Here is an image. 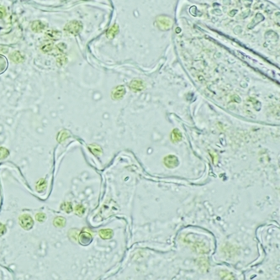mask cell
I'll return each mask as SVG.
<instances>
[{
    "mask_svg": "<svg viewBox=\"0 0 280 280\" xmlns=\"http://www.w3.org/2000/svg\"><path fill=\"white\" fill-rule=\"evenodd\" d=\"M45 28H46L45 24L40 21V20H36L35 22H33L32 24H31V29H32L33 31H35L36 33L41 32Z\"/></svg>",
    "mask_w": 280,
    "mask_h": 280,
    "instance_id": "7a4b0ae2",
    "label": "cell"
},
{
    "mask_svg": "<svg viewBox=\"0 0 280 280\" xmlns=\"http://www.w3.org/2000/svg\"><path fill=\"white\" fill-rule=\"evenodd\" d=\"M4 14H5V9H4V7L0 6V19H2V18L4 17Z\"/></svg>",
    "mask_w": 280,
    "mask_h": 280,
    "instance_id": "277c9868",
    "label": "cell"
},
{
    "mask_svg": "<svg viewBox=\"0 0 280 280\" xmlns=\"http://www.w3.org/2000/svg\"><path fill=\"white\" fill-rule=\"evenodd\" d=\"M81 29H82V24L75 20L71 21L68 24H67L65 26V30L72 35L78 34L81 31Z\"/></svg>",
    "mask_w": 280,
    "mask_h": 280,
    "instance_id": "6da1fadb",
    "label": "cell"
},
{
    "mask_svg": "<svg viewBox=\"0 0 280 280\" xmlns=\"http://www.w3.org/2000/svg\"><path fill=\"white\" fill-rule=\"evenodd\" d=\"M9 58L11 59L13 62H16V63H19V62H21L24 61V57L19 52H14L10 54Z\"/></svg>",
    "mask_w": 280,
    "mask_h": 280,
    "instance_id": "3957f363",
    "label": "cell"
}]
</instances>
